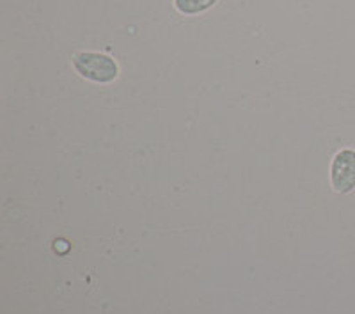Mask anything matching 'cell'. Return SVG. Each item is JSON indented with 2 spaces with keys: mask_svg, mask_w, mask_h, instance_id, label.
Returning a JSON list of instances; mask_svg holds the SVG:
<instances>
[{
  "mask_svg": "<svg viewBox=\"0 0 355 314\" xmlns=\"http://www.w3.org/2000/svg\"><path fill=\"white\" fill-rule=\"evenodd\" d=\"M73 66L82 78L96 84H109L119 75V64L112 57L100 52H78L73 55Z\"/></svg>",
  "mask_w": 355,
  "mask_h": 314,
  "instance_id": "6da1fadb",
  "label": "cell"
},
{
  "mask_svg": "<svg viewBox=\"0 0 355 314\" xmlns=\"http://www.w3.org/2000/svg\"><path fill=\"white\" fill-rule=\"evenodd\" d=\"M218 0H174V6L182 15H199V12L208 11L210 8H214Z\"/></svg>",
  "mask_w": 355,
  "mask_h": 314,
  "instance_id": "3957f363",
  "label": "cell"
},
{
  "mask_svg": "<svg viewBox=\"0 0 355 314\" xmlns=\"http://www.w3.org/2000/svg\"><path fill=\"white\" fill-rule=\"evenodd\" d=\"M331 183L338 193H348L355 189L354 149H341L336 153L331 166Z\"/></svg>",
  "mask_w": 355,
  "mask_h": 314,
  "instance_id": "7a4b0ae2",
  "label": "cell"
}]
</instances>
